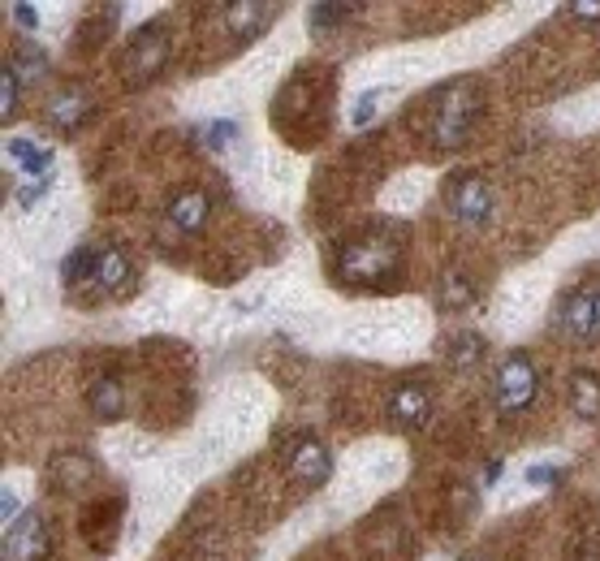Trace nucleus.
<instances>
[{
  "instance_id": "nucleus-1",
  "label": "nucleus",
  "mask_w": 600,
  "mask_h": 561,
  "mask_svg": "<svg viewBox=\"0 0 600 561\" xmlns=\"http://www.w3.org/2000/svg\"><path fill=\"white\" fill-rule=\"evenodd\" d=\"M483 112V87L476 78L445 83L432 96V121H428V143L437 151H458L476 134V121Z\"/></svg>"
},
{
  "instance_id": "nucleus-2",
  "label": "nucleus",
  "mask_w": 600,
  "mask_h": 561,
  "mask_svg": "<svg viewBox=\"0 0 600 561\" xmlns=\"http://www.w3.org/2000/svg\"><path fill=\"white\" fill-rule=\"evenodd\" d=\"M402 272V242L389 233H367L342 246L338 255V281L351 290H384Z\"/></svg>"
},
{
  "instance_id": "nucleus-3",
  "label": "nucleus",
  "mask_w": 600,
  "mask_h": 561,
  "mask_svg": "<svg viewBox=\"0 0 600 561\" xmlns=\"http://www.w3.org/2000/svg\"><path fill=\"white\" fill-rule=\"evenodd\" d=\"M169 57H173V35H169L164 22H151V26L134 31L130 44H125V52H121V83H125L130 92L156 83V78L164 74Z\"/></svg>"
},
{
  "instance_id": "nucleus-4",
  "label": "nucleus",
  "mask_w": 600,
  "mask_h": 561,
  "mask_svg": "<svg viewBox=\"0 0 600 561\" xmlns=\"http://www.w3.org/2000/svg\"><path fill=\"white\" fill-rule=\"evenodd\" d=\"M536 398H540V367H536V358L527 350L505 354L497 363V376H492V406H497V415L514 419V415L531 411Z\"/></svg>"
},
{
  "instance_id": "nucleus-5",
  "label": "nucleus",
  "mask_w": 600,
  "mask_h": 561,
  "mask_svg": "<svg viewBox=\"0 0 600 561\" xmlns=\"http://www.w3.org/2000/svg\"><path fill=\"white\" fill-rule=\"evenodd\" d=\"M445 212L458 224H467V229H483V224L492 221V212H497L492 182L483 173H472V169L445 178Z\"/></svg>"
},
{
  "instance_id": "nucleus-6",
  "label": "nucleus",
  "mask_w": 600,
  "mask_h": 561,
  "mask_svg": "<svg viewBox=\"0 0 600 561\" xmlns=\"http://www.w3.org/2000/svg\"><path fill=\"white\" fill-rule=\"evenodd\" d=\"M553 333L566 337L571 345H592L600 341L597 329V285L588 290H566L553 307Z\"/></svg>"
},
{
  "instance_id": "nucleus-7",
  "label": "nucleus",
  "mask_w": 600,
  "mask_h": 561,
  "mask_svg": "<svg viewBox=\"0 0 600 561\" xmlns=\"http://www.w3.org/2000/svg\"><path fill=\"white\" fill-rule=\"evenodd\" d=\"M52 553V536H48V519L26 510L9 536H4V561H44Z\"/></svg>"
},
{
  "instance_id": "nucleus-8",
  "label": "nucleus",
  "mask_w": 600,
  "mask_h": 561,
  "mask_svg": "<svg viewBox=\"0 0 600 561\" xmlns=\"http://www.w3.org/2000/svg\"><path fill=\"white\" fill-rule=\"evenodd\" d=\"M281 4L272 0H234L225 4V31L234 35V44H255L272 22H277Z\"/></svg>"
},
{
  "instance_id": "nucleus-9",
  "label": "nucleus",
  "mask_w": 600,
  "mask_h": 561,
  "mask_svg": "<svg viewBox=\"0 0 600 561\" xmlns=\"http://www.w3.org/2000/svg\"><path fill=\"white\" fill-rule=\"evenodd\" d=\"M290 475L303 484V488H325L329 479H333V453L325 441H316V437H307V441H298V446L290 449Z\"/></svg>"
},
{
  "instance_id": "nucleus-10",
  "label": "nucleus",
  "mask_w": 600,
  "mask_h": 561,
  "mask_svg": "<svg viewBox=\"0 0 600 561\" xmlns=\"http://www.w3.org/2000/svg\"><path fill=\"white\" fill-rule=\"evenodd\" d=\"M208 217H212V199H208L199 186L177 191V195L169 199V208H164V224L177 229V233H186V237H199V233L208 229Z\"/></svg>"
},
{
  "instance_id": "nucleus-11",
  "label": "nucleus",
  "mask_w": 600,
  "mask_h": 561,
  "mask_svg": "<svg viewBox=\"0 0 600 561\" xmlns=\"http://www.w3.org/2000/svg\"><path fill=\"white\" fill-rule=\"evenodd\" d=\"M384 415H389V424H397V428H424L428 424V415H432V389L428 385H397L393 393H389V406H384Z\"/></svg>"
},
{
  "instance_id": "nucleus-12",
  "label": "nucleus",
  "mask_w": 600,
  "mask_h": 561,
  "mask_svg": "<svg viewBox=\"0 0 600 561\" xmlns=\"http://www.w3.org/2000/svg\"><path fill=\"white\" fill-rule=\"evenodd\" d=\"M118 523H121V497H105V501H91L83 510V536L91 549H113V536H118Z\"/></svg>"
},
{
  "instance_id": "nucleus-13",
  "label": "nucleus",
  "mask_w": 600,
  "mask_h": 561,
  "mask_svg": "<svg viewBox=\"0 0 600 561\" xmlns=\"http://www.w3.org/2000/svg\"><path fill=\"white\" fill-rule=\"evenodd\" d=\"M87 411H91L100 424H118L121 415H125V389H121L118 376L91 380V389H87Z\"/></svg>"
},
{
  "instance_id": "nucleus-14",
  "label": "nucleus",
  "mask_w": 600,
  "mask_h": 561,
  "mask_svg": "<svg viewBox=\"0 0 600 561\" xmlns=\"http://www.w3.org/2000/svg\"><path fill=\"white\" fill-rule=\"evenodd\" d=\"M91 92L87 87H65L52 105H48V121L57 125V130H74V125H83L87 117H91Z\"/></svg>"
},
{
  "instance_id": "nucleus-15",
  "label": "nucleus",
  "mask_w": 600,
  "mask_h": 561,
  "mask_svg": "<svg viewBox=\"0 0 600 561\" xmlns=\"http://www.w3.org/2000/svg\"><path fill=\"white\" fill-rule=\"evenodd\" d=\"M9 70L17 74L22 87H39V83L52 74V61H48V52H44L39 44H26V39H22V44L13 48V57H9Z\"/></svg>"
},
{
  "instance_id": "nucleus-16",
  "label": "nucleus",
  "mask_w": 600,
  "mask_h": 561,
  "mask_svg": "<svg viewBox=\"0 0 600 561\" xmlns=\"http://www.w3.org/2000/svg\"><path fill=\"white\" fill-rule=\"evenodd\" d=\"M48 479H52V488L74 492V488H83V484L96 479V462H91L87 453H61V458H52Z\"/></svg>"
},
{
  "instance_id": "nucleus-17",
  "label": "nucleus",
  "mask_w": 600,
  "mask_h": 561,
  "mask_svg": "<svg viewBox=\"0 0 600 561\" xmlns=\"http://www.w3.org/2000/svg\"><path fill=\"white\" fill-rule=\"evenodd\" d=\"M130 281V255L121 246H96V272H91V285L96 290H121Z\"/></svg>"
},
{
  "instance_id": "nucleus-18",
  "label": "nucleus",
  "mask_w": 600,
  "mask_h": 561,
  "mask_svg": "<svg viewBox=\"0 0 600 561\" xmlns=\"http://www.w3.org/2000/svg\"><path fill=\"white\" fill-rule=\"evenodd\" d=\"M566 402L575 411V419H600V376L597 371H575L566 385Z\"/></svg>"
},
{
  "instance_id": "nucleus-19",
  "label": "nucleus",
  "mask_w": 600,
  "mask_h": 561,
  "mask_svg": "<svg viewBox=\"0 0 600 561\" xmlns=\"http://www.w3.org/2000/svg\"><path fill=\"white\" fill-rule=\"evenodd\" d=\"M4 151H9V160H13L22 173H30V178H39V173L52 169V151L39 147V143H30V138H9Z\"/></svg>"
},
{
  "instance_id": "nucleus-20",
  "label": "nucleus",
  "mask_w": 600,
  "mask_h": 561,
  "mask_svg": "<svg viewBox=\"0 0 600 561\" xmlns=\"http://www.w3.org/2000/svg\"><path fill=\"white\" fill-rule=\"evenodd\" d=\"M437 294H441V307H445V312H467V307H476V285H472L463 272H445L441 285H437Z\"/></svg>"
},
{
  "instance_id": "nucleus-21",
  "label": "nucleus",
  "mask_w": 600,
  "mask_h": 561,
  "mask_svg": "<svg viewBox=\"0 0 600 561\" xmlns=\"http://www.w3.org/2000/svg\"><path fill=\"white\" fill-rule=\"evenodd\" d=\"M91 272H96V246H74V251L65 255V264H61V277H65L70 290L91 285Z\"/></svg>"
},
{
  "instance_id": "nucleus-22",
  "label": "nucleus",
  "mask_w": 600,
  "mask_h": 561,
  "mask_svg": "<svg viewBox=\"0 0 600 561\" xmlns=\"http://www.w3.org/2000/svg\"><path fill=\"white\" fill-rule=\"evenodd\" d=\"M355 13H363V4H346V0H320V4H311V9H307L311 31H333V26L351 22Z\"/></svg>"
},
{
  "instance_id": "nucleus-23",
  "label": "nucleus",
  "mask_w": 600,
  "mask_h": 561,
  "mask_svg": "<svg viewBox=\"0 0 600 561\" xmlns=\"http://www.w3.org/2000/svg\"><path fill=\"white\" fill-rule=\"evenodd\" d=\"M483 358V337L476 333H458L450 341V363L458 367V371H467V367H476Z\"/></svg>"
},
{
  "instance_id": "nucleus-24",
  "label": "nucleus",
  "mask_w": 600,
  "mask_h": 561,
  "mask_svg": "<svg viewBox=\"0 0 600 561\" xmlns=\"http://www.w3.org/2000/svg\"><path fill=\"white\" fill-rule=\"evenodd\" d=\"M113 26H118V9H109V13H96L83 31H78V44L83 48H100L109 35H113Z\"/></svg>"
},
{
  "instance_id": "nucleus-25",
  "label": "nucleus",
  "mask_w": 600,
  "mask_h": 561,
  "mask_svg": "<svg viewBox=\"0 0 600 561\" xmlns=\"http://www.w3.org/2000/svg\"><path fill=\"white\" fill-rule=\"evenodd\" d=\"M22 92H26V87H22V83H17V74L4 65V74H0V117H4V121H13V117H17Z\"/></svg>"
},
{
  "instance_id": "nucleus-26",
  "label": "nucleus",
  "mask_w": 600,
  "mask_h": 561,
  "mask_svg": "<svg viewBox=\"0 0 600 561\" xmlns=\"http://www.w3.org/2000/svg\"><path fill=\"white\" fill-rule=\"evenodd\" d=\"M562 13L575 17V22H600V0H575V4H566Z\"/></svg>"
},
{
  "instance_id": "nucleus-27",
  "label": "nucleus",
  "mask_w": 600,
  "mask_h": 561,
  "mask_svg": "<svg viewBox=\"0 0 600 561\" xmlns=\"http://www.w3.org/2000/svg\"><path fill=\"white\" fill-rule=\"evenodd\" d=\"M9 13H13V17H17V26H26V31H39V22H44V17H39V9H35V4H22V0H17V4H9Z\"/></svg>"
},
{
  "instance_id": "nucleus-28",
  "label": "nucleus",
  "mask_w": 600,
  "mask_h": 561,
  "mask_svg": "<svg viewBox=\"0 0 600 561\" xmlns=\"http://www.w3.org/2000/svg\"><path fill=\"white\" fill-rule=\"evenodd\" d=\"M553 479H562V466H553V462H536L527 471V484H553Z\"/></svg>"
},
{
  "instance_id": "nucleus-29",
  "label": "nucleus",
  "mask_w": 600,
  "mask_h": 561,
  "mask_svg": "<svg viewBox=\"0 0 600 561\" xmlns=\"http://www.w3.org/2000/svg\"><path fill=\"white\" fill-rule=\"evenodd\" d=\"M376 100H380V92H367V96H359V100H355V125H367V121H371Z\"/></svg>"
},
{
  "instance_id": "nucleus-30",
  "label": "nucleus",
  "mask_w": 600,
  "mask_h": 561,
  "mask_svg": "<svg viewBox=\"0 0 600 561\" xmlns=\"http://www.w3.org/2000/svg\"><path fill=\"white\" fill-rule=\"evenodd\" d=\"M501 479V458H492V462H483V471H480V484L483 488H492Z\"/></svg>"
},
{
  "instance_id": "nucleus-31",
  "label": "nucleus",
  "mask_w": 600,
  "mask_h": 561,
  "mask_svg": "<svg viewBox=\"0 0 600 561\" xmlns=\"http://www.w3.org/2000/svg\"><path fill=\"white\" fill-rule=\"evenodd\" d=\"M0 519H13V523H17V497H13V492H4V501H0Z\"/></svg>"
},
{
  "instance_id": "nucleus-32",
  "label": "nucleus",
  "mask_w": 600,
  "mask_h": 561,
  "mask_svg": "<svg viewBox=\"0 0 600 561\" xmlns=\"http://www.w3.org/2000/svg\"><path fill=\"white\" fill-rule=\"evenodd\" d=\"M597 329H600V285H597Z\"/></svg>"
},
{
  "instance_id": "nucleus-33",
  "label": "nucleus",
  "mask_w": 600,
  "mask_h": 561,
  "mask_svg": "<svg viewBox=\"0 0 600 561\" xmlns=\"http://www.w3.org/2000/svg\"><path fill=\"white\" fill-rule=\"evenodd\" d=\"M463 561H480V558H463Z\"/></svg>"
}]
</instances>
